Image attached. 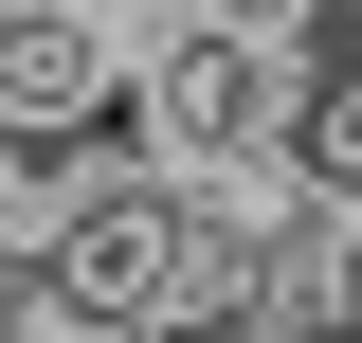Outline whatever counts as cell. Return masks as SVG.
<instances>
[{"label": "cell", "mask_w": 362, "mask_h": 343, "mask_svg": "<svg viewBox=\"0 0 362 343\" xmlns=\"http://www.w3.org/2000/svg\"><path fill=\"white\" fill-rule=\"evenodd\" d=\"M127 73H145L163 163H272V145L308 127V18L290 0H145Z\"/></svg>", "instance_id": "obj_1"}, {"label": "cell", "mask_w": 362, "mask_h": 343, "mask_svg": "<svg viewBox=\"0 0 362 343\" xmlns=\"http://www.w3.org/2000/svg\"><path fill=\"white\" fill-rule=\"evenodd\" d=\"M18 253H37V325H181L199 307V163L73 181Z\"/></svg>", "instance_id": "obj_2"}, {"label": "cell", "mask_w": 362, "mask_h": 343, "mask_svg": "<svg viewBox=\"0 0 362 343\" xmlns=\"http://www.w3.org/2000/svg\"><path fill=\"white\" fill-rule=\"evenodd\" d=\"M73 18H109V37H127V18H145V0H73Z\"/></svg>", "instance_id": "obj_3"}]
</instances>
